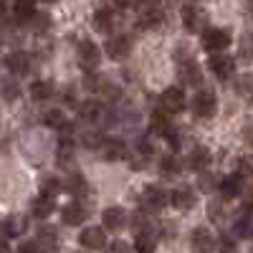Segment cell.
I'll use <instances>...</instances> for the list:
<instances>
[{
	"label": "cell",
	"mask_w": 253,
	"mask_h": 253,
	"mask_svg": "<svg viewBox=\"0 0 253 253\" xmlns=\"http://www.w3.org/2000/svg\"><path fill=\"white\" fill-rule=\"evenodd\" d=\"M167 203H170V195L157 185H150L139 193V208L144 210V213H160Z\"/></svg>",
	"instance_id": "1"
},
{
	"label": "cell",
	"mask_w": 253,
	"mask_h": 253,
	"mask_svg": "<svg viewBox=\"0 0 253 253\" xmlns=\"http://www.w3.org/2000/svg\"><path fill=\"white\" fill-rule=\"evenodd\" d=\"M230 46V31L228 28H208L203 33V48L210 53H220Z\"/></svg>",
	"instance_id": "2"
},
{
	"label": "cell",
	"mask_w": 253,
	"mask_h": 253,
	"mask_svg": "<svg viewBox=\"0 0 253 253\" xmlns=\"http://www.w3.org/2000/svg\"><path fill=\"white\" fill-rule=\"evenodd\" d=\"M160 109L165 114H180L185 109V94L180 86H170L160 94Z\"/></svg>",
	"instance_id": "3"
},
{
	"label": "cell",
	"mask_w": 253,
	"mask_h": 253,
	"mask_svg": "<svg viewBox=\"0 0 253 253\" xmlns=\"http://www.w3.org/2000/svg\"><path fill=\"white\" fill-rule=\"evenodd\" d=\"M215 107H218V101H215V94L210 91V89L198 91L195 99H193V114L200 117V119L213 117V114H215Z\"/></svg>",
	"instance_id": "4"
},
{
	"label": "cell",
	"mask_w": 253,
	"mask_h": 253,
	"mask_svg": "<svg viewBox=\"0 0 253 253\" xmlns=\"http://www.w3.org/2000/svg\"><path fill=\"white\" fill-rule=\"evenodd\" d=\"M76 56H79V66H81L84 71H94V69L99 66V58H101V56H99V46L91 43V41H81Z\"/></svg>",
	"instance_id": "5"
},
{
	"label": "cell",
	"mask_w": 253,
	"mask_h": 253,
	"mask_svg": "<svg viewBox=\"0 0 253 253\" xmlns=\"http://www.w3.org/2000/svg\"><path fill=\"white\" fill-rule=\"evenodd\" d=\"M170 205H172L175 210H180V213H187V210H193V208H195V190H193V187H187V185L175 187L172 193H170Z\"/></svg>",
	"instance_id": "6"
},
{
	"label": "cell",
	"mask_w": 253,
	"mask_h": 253,
	"mask_svg": "<svg viewBox=\"0 0 253 253\" xmlns=\"http://www.w3.org/2000/svg\"><path fill=\"white\" fill-rule=\"evenodd\" d=\"M208 66H210V71H213L218 79H230V76H233V71H236V61H233V56H225L220 51V53L210 56Z\"/></svg>",
	"instance_id": "7"
},
{
	"label": "cell",
	"mask_w": 253,
	"mask_h": 253,
	"mask_svg": "<svg viewBox=\"0 0 253 253\" xmlns=\"http://www.w3.org/2000/svg\"><path fill=\"white\" fill-rule=\"evenodd\" d=\"M99 157L107 160V162H117V160H124L126 157V144L122 139H114V137H107L99 147Z\"/></svg>",
	"instance_id": "8"
},
{
	"label": "cell",
	"mask_w": 253,
	"mask_h": 253,
	"mask_svg": "<svg viewBox=\"0 0 253 253\" xmlns=\"http://www.w3.org/2000/svg\"><path fill=\"white\" fill-rule=\"evenodd\" d=\"M79 243H81L84 248H89V251H101L104 246H107V233H104L99 225H89V228L81 230Z\"/></svg>",
	"instance_id": "9"
},
{
	"label": "cell",
	"mask_w": 253,
	"mask_h": 253,
	"mask_svg": "<svg viewBox=\"0 0 253 253\" xmlns=\"http://www.w3.org/2000/svg\"><path fill=\"white\" fill-rule=\"evenodd\" d=\"M177 63H180V76H182V81L185 84H190V86H198V84L203 81V71H200V66L190 58L185 51H182V58H177Z\"/></svg>",
	"instance_id": "10"
},
{
	"label": "cell",
	"mask_w": 253,
	"mask_h": 253,
	"mask_svg": "<svg viewBox=\"0 0 253 253\" xmlns=\"http://www.w3.org/2000/svg\"><path fill=\"white\" fill-rule=\"evenodd\" d=\"M104 48H107V56H109V58L122 61V58L129 56V51H132V38H129V36H112Z\"/></svg>",
	"instance_id": "11"
},
{
	"label": "cell",
	"mask_w": 253,
	"mask_h": 253,
	"mask_svg": "<svg viewBox=\"0 0 253 253\" xmlns=\"http://www.w3.org/2000/svg\"><path fill=\"white\" fill-rule=\"evenodd\" d=\"M205 20H208V15L200 8H195V5H185L182 8V23H185V28L190 33H200L205 28Z\"/></svg>",
	"instance_id": "12"
},
{
	"label": "cell",
	"mask_w": 253,
	"mask_h": 253,
	"mask_svg": "<svg viewBox=\"0 0 253 253\" xmlns=\"http://www.w3.org/2000/svg\"><path fill=\"white\" fill-rule=\"evenodd\" d=\"M5 69L15 76H23L31 71V56L26 51H10L5 56Z\"/></svg>",
	"instance_id": "13"
},
{
	"label": "cell",
	"mask_w": 253,
	"mask_h": 253,
	"mask_svg": "<svg viewBox=\"0 0 253 253\" xmlns=\"http://www.w3.org/2000/svg\"><path fill=\"white\" fill-rule=\"evenodd\" d=\"M101 220H104V228L107 230H114V233H119V230L126 225V210L114 205V208H107L101 213Z\"/></svg>",
	"instance_id": "14"
},
{
	"label": "cell",
	"mask_w": 253,
	"mask_h": 253,
	"mask_svg": "<svg viewBox=\"0 0 253 253\" xmlns=\"http://www.w3.org/2000/svg\"><path fill=\"white\" fill-rule=\"evenodd\" d=\"M86 215H89L86 205H81L79 200L76 203H69L66 208L61 210V218H63V223H66V225H81L84 220H86Z\"/></svg>",
	"instance_id": "15"
},
{
	"label": "cell",
	"mask_w": 253,
	"mask_h": 253,
	"mask_svg": "<svg viewBox=\"0 0 253 253\" xmlns=\"http://www.w3.org/2000/svg\"><path fill=\"white\" fill-rule=\"evenodd\" d=\"M215 246H218V241L213 238V233H210L208 228H195L193 230V248L198 253H210Z\"/></svg>",
	"instance_id": "16"
},
{
	"label": "cell",
	"mask_w": 253,
	"mask_h": 253,
	"mask_svg": "<svg viewBox=\"0 0 253 253\" xmlns=\"http://www.w3.org/2000/svg\"><path fill=\"white\" fill-rule=\"evenodd\" d=\"M210 150L208 147H193V152L187 155V167L190 170H195V172H203L205 167L210 165Z\"/></svg>",
	"instance_id": "17"
},
{
	"label": "cell",
	"mask_w": 253,
	"mask_h": 253,
	"mask_svg": "<svg viewBox=\"0 0 253 253\" xmlns=\"http://www.w3.org/2000/svg\"><path fill=\"white\" fill-rule=\"evenodd\" d=\"M218 190H220V195H223L225 200H228V198H238V195L243 193V177H241V175H228V177L220 180Z\"/></svg>",
	"instance_id": "18"
},
{
	"label": "cell",
	"mask_w": 253,
	"mask_h": 253,
	"mask_svg": "<svg viewBox=\"0 0 253 253\" xmlns=\"http://www.w3.org/2000/svg\"><path fill=\"white\" fill-rule=\"evenodd\" d=\"M26 228H28V220L23 215H8L3 220V233L5 238H20L26 233Z\"/></svg>",
	"instance_id": "19"
},
{
	"label": "cell",
	"mask_w": 253,
	"mask_h": 253,
	"mask_svg": "<svg viewBox=\"0 0 253 253\" xmlns=\"http://www.w3.org/2000/svg\"><path fill=\"white\" fill-rule=\"evenodd\" d=\"M101 114H104V107H101L99 101H94V99L79 104V117H81L84 122H99Z\"/></svg>",
	"instance_id": "20"
},
{
	"label": "cell",
	"mask_w": 253,
	"mask_h": 253,
	"mask_svg": "<svg viewBox=\"0 0 253 253\" xmlns=\"http://www.w3.org/2000/svg\"><path fill=\"white\" fill-rule=\"evenodd\" d=\"M162 23V10L160 8H142L137 26L139 28H157Z\"/></svg>",
	"instance_id": "21"
},
{
	"label": "cell",
	"mask_w": 253,
	"mask_h": 253,
	"mask_svg": "<svg viewBox=\"0 0 253 253\" xmlns=\"http://www.w3.org/2000/svg\"><path fill=\"white\" fill-rule=\"evenodd\" d=\"M53 198L51 195H43V193H41L36 200H33V205H31V210H33V215L36 218H48L51 213H53Z\"/></svg>",
	"instance_id": "22"
},
{
	"label": "cell",
	"mask_w": 253,
	"mask_h": 253,
	"mask_svg": "<svg viewBox=\"0 0 253 253\" xmlns=\"http://www.w3.org/2000/svg\"><path fill=\"white\" fill-rule=\"evenodd\" d=\"M36 243L41 246V248H56V243H58V230L53 228V225H43V228H38V236H36Z\"/></svg>",
	"instance_id": "23"
},
{
	"label": "cell",
	"mask_w": 253,
	"mask_h": 253,
	"mask_svg": "<svg viewBox=\"0 0 253 253\" xmlns=\"http://www.w3.org/2000/svg\"><path fill=\"white\" fill-rule=\"evenodd\" d=\"M56 162H58L61 167H71V165H74V142H71V139H61V142H58Z\"/></svg>",
	"instance_id": "24"
},
{
	"label": "cell",
	"mask_w": 253,
	"mask_h": 253,
	"mask_svg": "<svg viewBox=\"0 0 253 253\" xmlns=\"http://www.w3.org/2000/svg\"><path fill=\"white\" fill-rule=\"evenodd\" d=\"M15 20H31L36 15V0H13Z\"/></svg>",
	"instance_id": "25"
},
{
	"label": "cell",
	"mask_w": 253,
	"mask_h": 253,
	"mask_svg": "<svg viewBox=\"0 0 253 253\" xmlns=\"http://www.w3.org/2000/svg\"><path fill=\"white\" fill-rule=\"evenodd\" d=\"M53 96V84L51 81H33L31 84V99L33 101H46Z\"/></svg>",
	"instance_id": "26"
},
{
	"label": "cell",
	"mask_w": 253,
	"mask_h": 253,
	"mask_svg": "<svg viewBox=\"0 0 253 253\" xmlns=\"http://www.w3.org/2000/svg\"><path fill=\"white\" fill-rule=\"evenodd\" d=\"M150 129H152V134L167 137V134H170V129H172V124H170V119L165 117V112H162V114H160V112H155V114H152V119H150Z\"/></svg>",
	"instance_id": "27"
},
{
	"label": "cell",
	"mask_w": 253,
	"mask_h": 253,
	"mask_svg": "<svg viewBox=\"0 0 253 253\" xmlns=\"http://www.w3.org/2000/svg\"><path fill=\"white\" fill-rule=\"evenodd\" d=\"M66 190H69L74 198H84V195L89 193V182H86V177H84V175H71L66 180Z\"/></svg>",
	"instance_id": "28"
},
{
	"label": "cell",
	"mask_w": 253,
	"mask_h": 253,
	"mask_svg": "<svg viewBox=\"0 0 253 253\" xmlns=\"http://www.w3.org/2000/svg\"><path fill=\"white\" fill-rule=\"evenodd\" d=\"M112 23H114V13H112L109 8H99V10L94 13V28H96V31L107 33V31H112Z\"/></svg>",
	"instance_id": "29"
},
{
	"label": "cell",
	"mask_w": 253,
	"mask_h": 253,
	"mask_svg": "<svg viewBox=\"0 0 253 253\" xmlns=\"http://www.w3.org/2000/svg\"><path fill=\"white\" fill-rule=\"evenodd\" d=\"M180 170H182V165H180V160H177V157L167 155V157H162V160H160V172H162L165 177H177V175H180Z\"/></svg>",
	"instance_id": "30"
},
{
	"label": "cell",
	"mask_w": 253,
	"mask_h": 253,
	"mask_svg": "<svg viewBox=\"0 0 253 253\" xmlns=\"http://www.w3.org/2000/svg\"><path fill=\"white\" fill-rule=\"evenodd\" d=\"M43 122L51 126V129H56V132H61L63 126L69 124V119L63 117V112H61V109H48V112L43 114Z\"/></svg>",
	"instance_id": "31"
},
{
	"label": "cell",
	"mask_w": 253,
	"mask_h": 253,
	"mask_svg": "<svg viewBox=\"0 0 253 253\" xmlns=\"http://www.w3.org/2000/svg\"><path fill=\"white\" fill-rule=\"evenodd\" d=\"M236 91L246 101H253V74H241V79L236 81Z\"/></svg>",
	"instance_id": "32"
},
{
	"label": "cell",
	"mask_w": 253,
	"mask_h": 253,
	"mask_svg": "<svg viewBox=\"0 0 253 253\" xmlns=\"http://www.w3.org/2000/svg\"><path fill=\"white\" fill-rule=\"evenodd\" d=\"M155 248H157V241H155L152 233L137 236V243H134V251H137V253H155Z\"/></svg>",
	"instance_id": "33"
},
{
	"label": "cell",
	"mask_w": 253,
	"mask_h": 253,
	"mask_svg": "<svg viewBox=\"0 0 253 253\" xmlns=\"http://www.w3.org/2000/svg\"><path fill=\"white\" fill-rule=\"evenodd\" d=\"M31 28H33L36 33H46V31L51 28V15H48V13H36V15L31 18Z\"/></svg>",
	"instance_id": "34"
},
{
	"label": "cell",
	"mask_w": 253,
	"mask_h": 253,
	"mask_svg": "<svg viewBox=\"0 0 253 253\" xmlns=\"http://www.w3.org/2000/svg\"><path fill=\"white\" fill-rule=\"evenodd\" d=\"M63 185L58 182V177H53V175H46L43 177V182H41V193H43V195H58V190H61Z\"/></svg>",
	"instance_id": "35"
},
{
	"label": "cell",
	"mask_w": 253,
	"mask_h": 253,
	"mask_svg": "<svg viewBox=\"0 0 253 253\" xmlns=\"http://www.w3.org/2000/svg\"><path fill=\"white\" fill-rule=\"evenodd\" d=\"M18 96H20V86H18V81L5 79V81H3V99L10 104V101H15Z\"/></svg>",
	"instance_id": "36"
},
{
	"label": "cell",
	"mask_w": 253,
	"mask_h": 253,
	"mask_svg": "<svg viewBox=\"0 0 253 253\" xmlns=\"http://www.w3.org/2000/svg\"><path fill=\"white\" fill-rule=\"evenodd\" d=\"M147 213L142 210V213H137L134 215V220H132V230H134V236H142V233H150V230H147Z\"/></svg>",
	"instance_id": "37"
},
{
	"label": "cell",
	"mask_w": 253,
	"mask_h": 253,
	"mask_svg": "<svg viewBox=\"0 0 253 253\" xmlns=\"http://www.w3.org/2000/svg\"><path fill=\"white\" fill-rule=\"evenodd\" d=\"M208 215H210V220L220 223V220H223V215H225V208H223L218 200H210V205H208Z\"/></svg>",
	"instance_id": "38"
},
{
	"label": "cell",
	"mask_w": 253,
	"mask_h": 253,
	"mask_svg": "<svg viewBox=\"0 0 253 253\" xmlns=\"http://www.w3.org/2000/svg\"><path fill=\"white\" fill-rule=\"evenodd\" d=\"M218 248H220V253H236V241L230 238V236H220Z\"/></svg>",
	"instance_id": "39"
},
{
	"label": "cell",
	"mask_w": 253,
	"mask_h": 253,
	"mask_svg": "<svg viewBox=\"0 0 253 253\" xmlns=\"http://www.w3.org/2000/svg\"><path fill=\"white\" fill-rule=\"evenodd\" d=\"M241 53H243L246 58H251V56H253V33H248V36L241 41Z\"/></svg>",
	"instance_id": "40"
},
{
	"label": "cell",
	"mask_w": 253,
	"mask_h": 253,
	"mask_svg": "<svg viewBox=\"0 0 253 253\" xmlns=\"http://www.w3.org/2000/svg\"><path fill=\"white\" fill-rule=\"evenodd\" d=\"M241 198H243L246 208H253V180L243 185V193H241Z\"/></svg>",
	"instance_id": "41"
},
{
	"label": "cell",
	"mask_w": 253,
	"mask_h": 253,
	"mask_svg": "<svg viewBox=\"0 0 253 253\" xmlns=\"http://www.w3.org/2000/svg\"><path fill=\"white\" fill-rule=\"evenodd\" d=\"M107 253H132V248H129V243H124V241H114L107 248Z\"/></svg>",
	"instance_id": "42"
},
{
	"label": "cell",
	"mask_w": 253,
	"mask_h": 253,
	"mask_svg": "<svg viewBox=\"0 0 253 253\" xmlns=\"http://www.w3.org/2000/svg\"><path fill=\"white\" fill-rule=\"evenodd\" d=\"M198 182H200V190H205V193H208V190H213L215 185H220V182H215V180H213V175H205V172L200 175V180H198Z\"/></svg>",
	"instance_id": "43"
},
{
	"label": "cell",
	"mask_w": 253,
	"mask_h": 253,
	"mask_svg": "<svg viewBox=\"0 0 253 253\" xmlns=\"http://www.w3.org/2000/svg\"><path fill=\"white\" fill-rule=\"evenodd\" d=\"M167 142H170V147H172V150H177V147H180V142H182V134H180V129H175V126H172V129H170V134H167Z\"/></svg>",
	"instance_id": "44"
},
{
	"label": "cell",
	"mask_w": 253,
	"mask_h": 253,
	"mask_svg": "<svg viewBox=\"0 0 253 253\" xmlns=\"http://www.w3.org/2000/svg\"><path fill=\"white\" fill-rule=\"evenodd\" d=\"M38 251H41L38 243H23V246L18 248V253H38Z\"/></svg>",
	"instance_id": "45"
},
{
	"label": "cell",
	"mask_w": 253,
	"mask_h": 253,
	"mask_svg": "<svg viewBox=\"0 0 253 253\" xmlns=\"http://www.w3.org/2000/svg\"><path fill=\"white\" fill-rule=\"evenodd\" d=\"M0 251H3V253H10V248H8V243L3 241V246H0Z\"/></svg>",
	"instance_id": "46"
},
{
	"label": "cell",
	"mask_w": 253,
	"mask_h": 253,
	"mask_svg": "<svg viewBox=\"0 0 253 253\" xmlns=\"http://www.w3.org/2000/svg\"><path fill=\"white\" fill-rule=\"evenodd\" d=\"M38 3H56V0H38Z\"/></svg>",
	"instance_id": "47"
},
{
	"label": "cell",
	"mask_w": 253,
	"mask_h": 253,
	"mask_svg": "<svg viewBox=\"0 0 253 253\" xmlns=\"http://www.w3.org/2000/svg\"><path fill=\"white\" fill-rule=\"evenodd\" d=\"M5 8H8V0H3V10H5Z\"/></svg>",
	"instance_id": "48"
},
{
	"label": "cell",
	"mask_w": 253,
	"mask_h": 253,
	"mask_svg": "<svg viewBox=\"0 0 253 253\" xmlns=\"http://www.w3.org/2000/svg\"><path fill=\"white\" fill-rule=\"evenodd\" d=\"M248 5H251V13H253V0H248Z\"/></svg>",
	"instance_id": "49"
}]
</instances>
